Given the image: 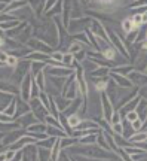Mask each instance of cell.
I'll return each mask as SVG.
<instances>
[{
	"instance_id": "obj_21",
	"label": "cell",
	"mask_w": 147,
	"mask_h": 161,
	"mask_svg": "<svg viewBox=\"0 0 147 161\" xmlns=\"http://www.w3.org/2000/svg\"><path fill=\"white\" fill-rule=\"evenodd\" d=\"M34 80H36V84H37V86L40 88V91H45V90H46L45 70H43V72H40L39 75H36V76H34Z\"/></svg>"
},
{
	"instance_id": "obj_40",
	"label": "cell",
	"mask_w": 147,
	"mask_h": 161,
	"mask_svg": "<svg viewBox=\"0 0 147 161\" xmlns=\"http://www.w3.org/2000/svg\"><path fill=\"white\" fill-rule=\"evenodd\" d=\"M58 161H71L70 160V157L64 152V151H61V154H60V158H58Z\"/></svg>"
},
{
	"instance_id": "obj_34",
	"label": "cell",
	"mask_w": 147,
	"mask_h": 161,
	"mask_svg": "<svg viewBox=\"0 0 147 161\" xmlns=\"http://www.w3.org/2000/svg\"><path fill=\"white\" fill-rule=\"evenodd\" d=\"M125 119H128L132 124L134 121H137V119H140V116H138V114H137V110H132V112H129L128 115H126V118Z\"/></svg>"
},
{
	"instance_id": "obj_5",
	"label": "cell",
	"mask_w": 147,
	"mask_h": 161,
	"mask_svg": "<svg viewBox=\"0 0 147 161\" xmlns=\"http://www.w3.org/2000/svg\"><path fill=\"white\" fill-rule=\"evenodd\" d=\"M27 134V131H24V130H13V131H9L8 133V136L6 134H2L3 137H2V148H6V145H13L15 142H18L21 137H24Z\"/></svg>"
},
{
	"instance_id": "obj_42",
	"label": "cell",
	"mask_w": 147,
	"mask_h": 161,
	"mask_svg": "<svg viewBox=\"0 0 147 161\" xmlns=\"http://www.w3.org/2000/svg\"><path fill=\"white\" fill-rule=\"evenodd\" d=\"M141 161H147V158H144V160H141Z\"/></svg>"
},
{
	"instance_id": "obj_13",
	"label": "cell",
	"mask_w": 147,
	"mask_h": 161,
	"mask_svg": "<svg viewBox=\"0 0 147 161\" xmlns=\"http://www.w3.org/2000/svg\"><path fill=\"white\" fill-rule=\"evenodd\" d=\"M17 121H19V124H21L23 127H25V128H29L30 125H34V124L40 122V121L34 116L33 112H30V114H27V115L21 116V118H19V119H17Z\"/></svg>"
},
{
	"instance_id": "obj_45",
	"label": "cell",
	"mask_w": 147,
	"mask_h": 161,
	"mask_svg": "<svg viewBox=\"0 0 147 161\" xmlns=\"http://www.w3.org/2000/svg\"><path fill=\"white\" fill-rule=\"evenodd\" d=\"M146 133H147V131H146Z\"/></svg>"
},
{
	"instance_id": "obj_7",
	"label": "cell",
	"mask_w": 147,
	"mask_h": 161,
	"mask_svg": "<svg viewBox=\"0 0 147 161\" xmlns=\"http://www.w3.org/2000/svg\"><path fill=\"white\" fill-rule=\"evenodd\" d=\"M23 161H39V146L36 143L25 146L23 149Z\"/></svg>"
},
{
	"instance_id": "obj_25",
	"label": "cell",
	"mask_w": 147,
	"mask_h": 161,
	"mask_svg": "<svg viewBox=\"0 0 147 161\" xmlns=\"http://www.w3.org/2000/svg\"><path fill=\"white\" fill-rule=\"evenodd\" d=\"M97 136H98V133L97 134H88L85 137H80L79 143L80 145H94V143H97Z\"/></svg>"
},
{
	"instance_id": "obj_12",
	"label": "cell",
	"mask_w": 147,
	"mask_h": 161,
	"mask_svg": "<svg viewBox=\"0 0 147 161\" xmlns=\"http://www.w3.org/2000/svg\"><path fill=\"white\" fill-rule=\"evenodd\" d=\"M126 78L132 82V85H134V84H138V85H144V84H147V75L146 73H140V72H137V70L131 72Z\"/></svg>"
},
{
	"instance_id": "obj_38",
	"label": "cell",
	"mask_w": 147,
	"mask_h": 161,
	"mask_svg": "<svg viewBox=\"0 0 147 161\" xmlns=\"http://www.w3.org/2000/svg\"><path fill=\"white\" fill-rule=\"evenodd\" d=\"M132 127H134V130H135L137 133L138 131H141V127H143V121L141 119H137L132 122Z\"/></svg>"
},
{
	"instance_id": "obj_2",
	"label": "cell",
	"mask_w": 147,
	"mask_h": 161,
	"mask_svg": "<svg viewBox=\"0 0 147 161\" xmlns=\"http://www.w3.org/2000/svg\"><path fill=\"white\" fill-rule=\"evenodd\" d=\"M30 106H31V112H33L34 116H36L40 122H45L46 116L51 114V112H49V110L43 106V103L40 102L39 97H37V98H31V100H30ZM45 124H46V122H45Z\"/></svg>"
},
{
	"instance_id": "obj_3",
	"label": "cell",
	"mask_w": 147,
	"mask_h": 161,
	"mask_svg": "<svg viewBox=\"0 0 147 161\" xmlns=\"http://www.w3.org/2000/svg\"><path fill=\"white\" fill-rule=\"evenodd\" d=\"M101 108H102V116L104 119L110 122L112 121V116L114 114V106H113V102H110V97L107 96V92H101Z\"/></svg>"
},
{
	"instance_id": "obj_18",
	"label": "cell",
	"mask_w": 147,
	"mask_h": 161,
	"mask_svg": "<svg viewBox=\"0 0 147 161\" xmlns=\"http://www.w3.org/2000/svg\"><path fill=\"white\" fill-rule=\"evenodd\" d=\"M15 96L13 94H9V92H5L2 91V112H5L8 109V106H11L12 102L15 100Z\"/></svg>"
},
{
	"instance_id": "obj_28",
	"label": "cell",
	"mask_w": 147,
	"mask_h": 161,
	"mask_svg": "<svg viewBox=\"0 0 147 161\" xmlns=\"http://www.w3.org/2000/svg\"><path fill=\"white\" fill-rule=\"evenodd\" d=\"M134 66H128V67H119V69H114V73H118V75H122V76H126L129 75L131 72H134Z\"/></svg>"
},
{
	"instance_id": "obj_36",
	"label": "cell",
	"mask_w": 147,
	"mask_h": 161,
	"mask_svg": "<svg viewBox=\"0 0 147 161\" xmlns=\"http://www.w3.org/2000/svg\"><path fill=\"white\" fill-rule=\"evenodd\" d=\"M112 128H113V134H120V136H122V133H123V125H122V122L112 125Z\"/></svg>"
},
{
	"instance_id": "obj_14",
	"label": "cell",
	"mask_w": 147,
	"mask_h": 161,
	"mask_svg": "<svg viewBox=\"0 0 147 161\" xmlns=\"http://www.w3.org/2000/svg\"><path fill=\"white\" fill-rule=\"evenodd\" d=\"M25 60H29V61H43V63H48L49 60H51V55H46V54H42V52H29L27 54V57Z\"/></svg>"
},
{
	"instance_id": "obj_16",
	"label": "cell",
	"mask_w": 147,
	"mask_h": 161,
	"mask_svg": "<svg viewBox=\"0 0 147 161\" xmlns=\"http://www.w3.org/2000/svg\"><path fill=\"white\" fill-rule=\"evenodd\" d=\"M46 133H48V136H49V137H57V139L67 137V136H68V134L64 131V130L58 128V127H51V125H48V130H46Z\"/></svg>"
},
{
	"instance_id": "obj_15",
	"label": "cell",
	"mask_w": 147,
	"mask_h": 161,
	"mask_svg": "<svg viewBox=\"0 0 147 161\" xmlns=\"http://www.w3.org/2000/svg\"><path fill=\"white\" fill-rule=\"evenodd\" d=\"M48 130V124L45 122H37V124H34V125H30L27 128V134L30 136H33V134H42V133H46Z\"/></svg>"
},
{
	"instance_id": "obj_37",
	"label": "cell",
	"mask_w": 147,
	"mask_h": 161,
	"mask_svg": "<svg viewBox=\"0 0 147 161\" xmlns=\"http://www.w3.org/2000/svg\"><path fill=\"white\" fill-rule=\"evenodd\" d=\"M132 21H134V24H135V27H141L143 25V15H134L132 17Z\"/></svg>"
},
{
	"instance_id": "obj_41",
	"label": "cell",
	"mask_w": 147,
	"mask_h": 161,
	"mask_svg": "<svg viewBox=\"0 0 147 161\" xmlns=\"http://www.w3.org/2000/svg\"><path fill=\"white\" fill-rule=\"evenodd\" d=\"M52 5H55V2H46V3H45V8H43V12H45V14H46V12L49 11L51 8H54V6H52Z\"/></svg>"
},
{
	"instance_id": "obj_17",
	"label": "cell",
	"mask_w": 147,
	"mask_h": 161,
	"mask_svg": "<svg viewBox=\"0 0 147 161\" xmlns=\"http://www.w3.org/2000/svg\"><path fill=\"white\" fill-rule=\"evenodd\" d=\"M122 125H123V133H122V137H126V139H132V136L135 134V130H134V127L131 124L128 119H123L122 121Z\"/></svg>"
},
{
	"instance_id": "obj_4",
	"label": "cell",
	"mask_w": 147,
	"mask_h": 161,
	"mask_svg": "<svg viewBox=\"0 0 147 161\" xmlns=\"http://www.w3.org/2000/svg\"><path fill=\"white\" fill-rule=\"evenodd\" d=\"M27 45L34 49V52H42V54H46V55H52L54 54V48L51 45H48L45 42L42 40H37V39H29Z\"/></svg>"
},
{
	"instance_id": "obj_8",
	"label": "cell",
	"mask_w": 147,
	"mask_h": 161,
	"mask_svg": "<svg viewBox=\"0 0 147 161\" xmlns=\"http://www.w3.org/2000/svg\"><path fill=\"white\" fill-rule=\"evenodd\" d=\"M45 72H49L55 78H68V76H71L73 73H76L73 69H68V67H51L49 64H48Z\"/></svg>"
},
{
	"instance_id": "obj_26",
	"label": "cell",
	"mask_w": 147,
	"mask_h": 161,
	"mask_svg": "<svg viewBox=\"0 0 147 161\" xmlns=\"http://www.w3.org/2000/svg\"><path fill=\"white\" fill-rule=\"evenodd\" d=\"M97 143H98L100 148H104L106 151L110 149V146L106 143V134H104V130H101V131L98 133V136H97Z\"/></svg>"
},
{
	"instance_id": "obj_9",
	"label": "cell",
	"mask_w": 147,
	"mask_h": 161,
	"mask_svg": "<svg viewBox=\"0 0 147 161\" xmlns=\"http://www.w3.org/2000/svg\"><path fill=\"white\" fill-rule=\"evenodd\" d=\"M30 112H31V106H30L29 102L23 100L21 96L17 97V115H15V119H19L21 116L27 115V114H30Z\"/></svg>"
},
{
	"instance_id": "obj_44",
	"label": "cell",
	"mask_w": 147,
	"mask_h": 161,
	"mask_svg": "<svg viewBox=\"0 0 147 161\" xmlns=\"http://www.w3.org/2000/svg\"><path fill=\"white\" fill-rule=\"evenodd\" d=\"M146 75H147V72H146Z\"/></svg>"
},
{
	"instance_id": "obj_20",
	"label": "cell",
	"mask_w": 147,
	"mask_h": 161,
	"mask_svg": "<svg viewBox=\"0 0 147 161\" xmlns=\"http://www.w3.org/2000/svg\"><path fill=\"white\" fill-rule=\"evenodd\" d=\"M79 142V139H76V137H71V136H67V137H61L60 139V145H61V148H62V151L66 149V148H71L73 145H76Z\"/></svg>"
},
{
	"instance_id": "obj_10",
	"label": "cell",
	"mask_w": 147,
	"mask_h": 161,
	"mask_svg": "<svg viewBox=\"0 0 147 161\" xmlns=\"http://www.w3.org/2000/svg\"><path fill=\"white\" fill-rule=\"evenodd\" d=\"M89 29H91V31L97 36V37H101V39H104V40H108L107 31L104 30V27H102L98 21H92V24H91ZM108 42H110V40H108Z\"/></svg>"
},
{
	"instance_id": "obj_29",
	"label": "cell",
	"mask_w": 147,
	"mask_h": 161,
	"mask_svg": "<svg viewBox=\"0 0 147 161\" xmlns=\"http://www.w3.org/2000/svg\"><path fill=\"white\" fill-rule=\"evenodd\" d=\"M132 143H138V142H146L147 140V133H144V131H138V133H135L134 136H132Z\"/></svg>"
},
{
	"instance_id": "obj_19",
	"label": "cell",
	"mask_w": 147,
	"mask_h": 161,
	"mask_svg": "<svg viewBox=\"0 0 147 161\" xmlns=\"http://www.w3.org/2000/svg\"><path fill=\"white\" fill-rule=\"evenodd\" d=\"M112 78H113L114 82H118L119 85L123 86V88H126V86H132V82H131L128 78H125V76H122V75H118V73L112 72Z\"/></svg>"
},
{
	"instance_id": "obj_6",
	"label": "cell",
	"mask_w": 147,
	"mask_h": 161,
	"mask_svg": "<svg viewBox=\"0 0 147 161\" xmlns=\"http://www.w3.org/2000/svg\"><path fill=\"white\" fill-rule=\"evenodd\" d=\"M107 36H108V40H110V43L118 49V51H120V54L123 55L125 58H128L129 57V54H128V51H126V48H125V45H123V42L120 40V37H119L118 35H114L113 31L110 29H107Z\"/></svg>"
},
{
	"instance_id": "obj_43",
	"label": "cell",
	"mask_w": 147,
	"mask_h": 161,
	"mask_svg": "<svg viewBox=\"0 0 147 161\" xmlns=\"http://www.w3.org/2000/svg\"><path fill=\"white\" fill-rule=\"evenodd\" d=\"M146 43H147V37H146Z\"/></svg>"
},
{
	"instance_id": "obj_22",
	"label": "cell",
	"mask_w": 147,
	"mask_h": 161,
	"mask_svg": "<svg viewBox=\"0 0 147 161\" xmlns=\"http://www.w3.org/2000/svg\"><path fill=\"white\" fill-rule=\"evenodd\" d=\"M122 29L125 30V33L126 35H129L131 31H134V30H137L135 24H134V21H132V18H126L123 23H122Z\"/></svg>"
},
{
	"instance_id": "obj_27",
	"label": "cell",
	"mask_w": 147,
	"mask_h": 161,
	"mask_svg": "<svg viewBox=\"0 0 147 161\" xmlns=\"http://www.w3.org/2000/svg\"><path fill=\"white\" fill-rule=\"evenodd\" d=\"M74 57H73V54H64V58H62V64L66 66V67H68V69H73V64H74ZM74 70V69H73Z\"/></svg>"
},
{
	"instance_id": "obj_23",
	"label": "cell",
	"mask_w": 147,
	"mask_h": 161,
	"mask_svg": "<svg viewBox=\"0 0 147 161\" xmlns=\"http://www.w3.org/2000/svg\"><path fill=\"white\" fill-rule=\"evenodd\" d=\"M110 73V69L108 67H104V66H101V67H98V69L95 70V72H92L91 75L94 76V78H107V75Z\"/></svg>"
},
{
	"instance_id": "obj_35",
	"label": "cell",
	"mask_w": 147,
	"mask_h": 161,
	"mask_svg": "<svg viewBox=\"0 0 147 161\" xmlns=\"http://www.w3.org/2000/svg\"><path fill=\"white\" fill-rule=\"evenodd\" d=\"M120 122H122V116H120V114H119V112H114L113 116H112L110 124H112V125H114V124H120Z\"/></svg>"
},
{
	"instance_id": "obj_31",
	"label": "cell",
	"mask_w": 147,
	"mask_h": 161,
	"mask_svg": "<svg viewBox=\"0 0 147 161\" xmlns=\"http://www.w3.org/2000/svg\"><path fill=\"white\" fill-rule=\"evenodd\" d=\"M19 25V21H9V23H2V30L3 31H9V30H13L15 27Z\"/></svg>"
},
{
	"instance_id": "obj_11",
	"label": "cell",
	"mask_w": 147,
	"mask_h": 161,
	"mask_svg": "<svg viewBox=\"0 0 147 161\" xmlns=\"http://www.w3.org/2000/svg\"><path fill=\"white\" fill-rule=\"evenodd\" d=\"M52 97H54V100H55V104H57L60 114L66 112V110L68 109V106L73 103V100H68V98H66L64 96H52Z\"/></svg>"
},
{
	"instance_id": "obj_39",
	"label": "cell",
	"mask_w": 147,
	"mask_h": 161,
	"mask_svg": "<svg viewBox=\"0 0 147 161\" xmlns=\"http://www.w3.org/2000/svg\"><path fill=\"white\" fill-rule=\"evenodd\" d=\"M13 121H17L15 118H13V116H9V115H5V114H2V122H3V124H6V122L9 124V122H13Z\"/></svg>"
},
{
	"instance_id": "obj_24",
	"label": "cell",
	"mask_w": 147,
	"mask_h": 161,
	"mask_svg": "<svg viewBox=\"0 0 147 161\" xmlns=\"http://www.w3.org/2000/svg\"><path fill=\"white\" fill-rule=\"evenodd\" d=\"M68 119V124H70V127L73 128V130H77V127L80 125V122H82V119H80L79 114H74V115H70L67 118Z\"/></svg>"
},
{
	"instance_id": "obj_32",
	"label": "cell",
	"mask_w": 147,
	"mask_h": 161,
	"mask_svg": "<svg viewBox=\"0 0 147 161\" xmlns=\"http://www.w3.org/2000/svg\"><path fill=\"white\" fill-rule=\"evenodd\" d=\"M116 151H118L119 155L122 157V160H123V161H134V160H132V157H131L129 154H128V152L123 149V148H118Z\"/></svg>"
},
{
	"instance_id": "obj_30",
	"label": "cell",
	"mask_w": 147,
	"mask_h": 161,
	"mask_svg": "<svg viewBox=\"0 0 147 161\" xmlns=\"http://www.w3.org/2000/svg\"><path fill=\"white\" fill-rule=\"evenodd\" d=\"M80 51H82V45H80L79 42H73V43L67 48V52L68 54H73V55L77 54V52H80Z\"/></svg>"
},
{
	"instance_id": "obj_33",
	"label": "cell",
	"mask_w": 147,
	"mask_h": 161,
	"mask_svg": "<svg viewBox=\"0 0 147 161\" xmlns=\"http://www.w3.org/2000/svg\"><path fill=\"white\" fill-rule=\"evenodd\" d=\"M62 58H64V54H62V52H54L51 55V60L55 61V63H62Z\"/></svg>"
},
{
	"instance_id": "obj_1",
	"label": "cell",
	"mask_w": 147,
	"mask_h": 161,
	"mask_svg": "<svg viewBox=\"0 0 147 161\" xmlns=\"http://www.w3.org/2000/svg\"><path fill=\"white\" fill-rule=\"evenodd\" d=\"M33 82H34V75L30 72L29 75L23 79V82L19 84V91H21V98L29 102L31 100V91H33Z\"/></svg>"
}]
</instances>
